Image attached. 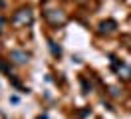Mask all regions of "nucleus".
Instances as JSON below:
<instances>
[{"instance_id": "1", "label": "nucleus", "mask_w": 131, "mask_h": 119, "mask_svg": "<svg viewBox=\"0 0 131 119\" xmlns=\"http://www.w3.org/2000/svg\"><path fill=\"white\" fill-rule=\"evenodd\" d=\"M12 22L18 24V26H26V24H30V22H32V10H30V8H20L16 14H14Z\"/></svg>"}, {"instance_id": "2", "label": "nucleus", "mask_w": 131, "mask_h": 119, "mask_svg": "<svg viewBox=\"0 0 131 119\" xmlns=\"http://www.w3.org/2000/svg\"><path fill=\"white\" fill-rule=\"evenodd\" d=\"M46 20H48L52 26H60V24H66L68 16H66L62 10H48V12H46Z\"/></svg>"}, {"instance_id": "3", "label": "nucleus", "mask_w": 131, "mask_h": 119, "mask_svg": "<svg viewBox=\"0 0 131 119\" xmlns=\"http://www.w3.org/2000/svg\"><path fill=\"white\" fill-rule=\"evenodd\" d=\"M10 60L16 63H26L28 60H30V56L26 54V52H22V50H14L12 54H10Z\"/></svg>"}, {"instance_id": "4", "label": "nucleus", "mask_w": 131, "mask_h": 119, "mask_svg": "<svg viewBox=\"0 0 131 119\" xmlns=\"http://www.w3.org/2000/svg\"><path fill=\"white\" fill-rule=\"evenodd\" d=\"M117 28V24L113 22V20H107V22H101V32L103 34H111V32Z\"/></svg>"}, {"instance_id": "5", "label": "nucleus", "mask_w": 131, "mask_h": 119, "mask_svg": "<svg viewBox=\"0 0 131 119\" xmlns=\"http://www.w3.org/2000/svg\"><path fill=\"white\" fill-rule=\"evenodd\" d=\"M50 50H52V54H54V56H62V50H60V46H56L54 42H50Z\"/></svg>"}, {"instance_id": "6", "label": "nucleus", "mask_w": 131, "mask_h": 119, "mask_svg": "<svg viewBox=\"0 0 131 119\" xmlns=\"http://www.w3.org/2000/svg\"><path fill=\"white\" fill-rule=\"evenodd\" d=\"M109 93L113 95V97H117V95H119V91H117V87H109Z\"/></svg>"}, {"instance_id": "7", "label": "nucleus", "mask_w": 131, "mask_h": 119, "mask_svg": "<svg viewBox=\"0 0 131 119\" xmlns=\"http://www.w3.org/2000/svg\"><path fill=\"white\" fill-rule=\"evenodd\" d=\"M2 26H4V18H0V32H2Z\"/></svg>"}, {"instance_id": "8", "label": "nucleus", "mask_w": 131, "mask_h": 119, "mask_svg": "<svg viewBox=\"0 0 131 119\" xmlns=\"http://www.w3.org/2000/svg\"><path fill=\"white\" fill-rule=\"evenodd\" d=\"M40 119H48V117H46V115H44V117H40Z\"/></svg>"}]
</instances>
